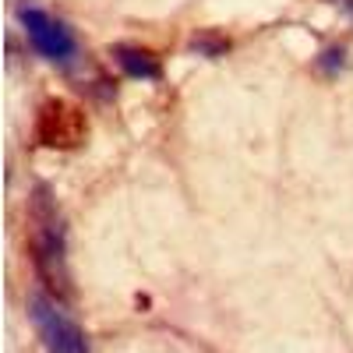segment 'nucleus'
Here are the masks:
<instances>
[{
    "label": "nucleus",
    "mask_w": 353,
    "mask_h": 353,
    "mask_svg": "<svg viewBox=\"0 0 353 353\" xmlns=\"http://www.w3.org/2000/svg\"><path fill=\"white\" fill-rule=\"evenodd\" d=\"M28 223H32L28 251H32V265H36L39 279L50 290H57V297H68L71 286H68V269H64V226H61V212H57V201L46 184L32 191Z\"/></svg>",
    "instance_id": "1"
},
{
    "label": "nucleus",
    "mask_w": 353,
    "mask_h": 353,
    "mask_svg": "<svg viewBox=\"0 0 353 353\" xmlns=\"http://www.w3.org/2000/svg\"><path fill=\"white\" fill-rule=\"evenodd\" d=\"M28 314H32V325H36L46 353H88V339H85L81 325L61 311V304H53L50 297L36 293V297H28Z\"/></svg>",
    "instance_id": "2"
},
{
    "label": "nucleus",
    "mask_w": 353,
    "mask_h": 353,
    "mask_svg": "<svg viewBox=\"0 0 353 353\" xmlns=\"http://www.w3.org/2000/svg\"><path fill=\"white\" fill-rule=\"evenodd\" d=\"M85 131H88V121H85V113L74 103H68V99H46L39 106L36 138L46 145V149H74V145L85 141Z\"/></svg>",
    "instance_id": "3"
},
{
    "label": "nucleus",
    "mask_w": 353,
    "mask_h": 353,
    "mask_svg": "<svg viewBox=\"0 0 353 353\" xmlns=\"http://www.w3.org/2000/svg\"><path fill=\"white\" fill-rule=\"evenodd\" d=\"M21 25H25V36L32 43L46 61H57V64H68L74 57V36L64 21L50 18L46 11L39 8H21Z\"/></svg>",
    "instance_id": "4"
},
{
    "label": "nucleus",
    "mask_w": 353,
    "mask_h": 353,
    "mask_svg": "<svg viewBox=\"0 0 353 353\" xmlns=\"http://www.w3.org/2000/svg\"><path fill=\"white\" fill-rule=\"evenodd\" d=\"M110 57L117 64H121V71L124 74H131V78H145V81H156L163 71H159V61L149 53V50H141V46H128V43H117L113 50H110Z\"/></svg>",
    "instance_id": "5"
},
{
    "label": "nucleus",
    "mask_w": 353,
    "mask_h": 353,
    "mask_svg": "<svg viewBox=\"0 0 353 353\" xmlns=\"http://www.w3.org/2000/svg\"><path fill=\"white\" fill-rule=\"evenodd\" d=\"M191 50H201V53L216 57V53H223V50H226V43H223V39H194V43H191Z\"/></svg>",
    "instance_id": "6"
},
{
    "label": "nucleus",
    "mask_w": 353,
    "mask_h": 353,
    "mask_svg": "<svg viewBox=\"0 0 353 353\" xmlns=\"http://www.w3.org/2000/svg\"><path fill=\"white\" fill-rule=\"evenodd\" d=\"M336 64L343 68V50H329L325 53V68H336Z\"/></svg>",
    "instance_id": "7"
}]
</instances>
